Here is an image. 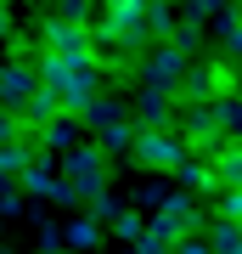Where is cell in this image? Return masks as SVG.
I'll list each match as a JSON object with an SVG mask.
<instances>
[{"label":"cell","mask_w":242,"mask_h":254,"mask_svg":"<svg viewBox=\"0 0 242 254\" xmlns=\"http://www.w3.org/2000/svg\"><path fill=\"white\" fill-rule=\"evenodd\" d=\"M34 73H40V85L56 96V108L79 119L85 113V102H96L101 96V68L90 63V57H51V51H40L34 57Z\"/></svg>","instance_id":"obj_1"},{"label":"cell","mask_w":242,"mask_h":254,"mask_svg":"<svg viewBox=\"0 0 242 254\" xmlns=\"http://www.w3.org/2000/svg\"><path fill=\"white\" fill-rule=\"evenodd\" d=\"M107 175H113V170H107V158H101L96 141H79L73 153L56 158V181H68L79 203H90L96 192H107Z\"/></svg>","instance_id":"obj_2"},{"label":"cell","mask_w":242,"mask_h":254,"mask_svg":"<svg viewBox=\"0 0 242 254\" xmlns=\"http://www.w3.org/2000/svg\"><path fill=\"white\" fill-rule=\"evenodd\" d=\"M130 158H135V170H146V175H175L180 164H186V147H180L175 130H135V141H130Z\"/></svg>","instance_id":"obj_3"},{"label":"cell","mask_w":242,"mask_h":254,"mask_svg":"<svg viewBox=\"0 0 242 254\" xmlns=\"http://www.w3.org/2000/svg\"><path fill=\"white\" fill-rule=\"evenodd\" d=\"M208 226V215L197 209V198H192V192H169V198H163L152 215H146V232H158V237H192V232H203Z\"/></svg>","instance_id":"obj_4"},{"label":"cell","mask_w":242,"mask_h":254,"mask_svg":"<svg viewBox=\"0 0 242 254\" xmlns=\"http://www.w3.org/2000/svg\"><path fill=\"white\" fill-rule=\"evenodd\" d=\"M135 73H141V85H152V91L169 96L175 85H180V73H186V51H175V46H152L135 63Z\"/></svg>","instance_id":"obj_5"},{"label":"cell","mask_w":242,"mask_h":254,"mask_svg":"<svg viewBox=\"0 0 242 254\" xmlns=\"http://www.w3.org/2000/svg\"><path fill=\"white\" fill-rule=\"evenodd\" d=\"M34 40H40L51 57H90V28H85V23H56V17H45Z\"/></svg>","instance_id":"obj_6"},{"label":"cell","mask_w":242,"mask_h":254,"mask_svg":"<svg viewBox=\"0 0 242 254\" xmlns=\"http://www.w3.org/2000/svg\"><path fill=\"white\" fill-rule=\"evenodd\" d=\"M79 141H85V125H79L73 113H56L51 125H40V130H34V147H40V153H51V158L73 153Z\"/></svg>","instance_id":"obj_7"},{"label":"cell","mask_w":242,"mask_h":254,"mask_svg":"<svg viewBox=\"0 0 242 254\" xmlns=\"http://www.w3.org/2000/svg\"><path fill=\"white\" fill-rule=\"evenodd\" d=\"M11 187L28 192V198H51V187H56V158H51V153H34L17 175H11Z\"/></svg>","instance_id":"obj_8"},{"label":"cell","mask_w":242,"mask_h":254,"mask_svg":"<svg viewBox=\"0 0 242 254\" xmlns=\"http://www.w3.org/2000/svg\"><path fill=\"white\" fill-rule=\"evenodd\" d=\"M135 113H141V125H146V130H175V102L163 96V91H152V85L135 96Z\"/></svg>","instance_id":"obj_9"},{"label":"cell","mask_w":242,"mask_h":254,"mask_svg":"<svg viewBox=\"0 0 242 254\" xmlns=\"http://www.w3.org/2000/svg\"><path fill=\"white\" fill-rule=\"evenodd\" d=\"M208 164H214L220 187H242V136H225L214 153H208Z\"/></svg>","instance_id":"obj_10"},{"label":"cell","mask_w":242,"mask_h":254,"mask_svg":"<svg viewBox=\"0 0 242 254\" xmlns=\"http://www.w3.org/2000/svg\"><path fill=\"white\" fill-rule=\"evenodd\" d=\"M141 28H146L152 46H169V34H175V0H146L141 6Z\"/></svg>","instance_id":"obj_11"},{"label":"cell","mask_w":242,"mask_h":254,"mask_svg":"<svg viewBox=\"0 0 242 254\" xmlns=\"http://www.w3.org/2000/svg\"><path fill=\"white\" fill-rule=\"evenodd\" d=\"M169 102H180V108H203V102H214L208 68H186V73H180V85L169 91Z\"/></svg>","instance_id":"obj_12"},{"label":"cell","mask_w":242,"mask_h":254,"mask_svg":"<svg viewBox=\"0 0 242 254\" xmlns=\"http://www.w3.org/2000/svg\"><path fill=\"white\" fill-rule=\"evenodd\" d=\"M214 34H220V57L225 63H242V17H237V6H225L214 17Z\"/></svg>","instance_id":"obj_13"},{"label":"cell","mask_w":242,"mask_h":254,"mask_svg":"<svg viewBox=\"0 0 242 254\" xmlns=\"http://www.w3.org/2000/svg\"><path fill=\"white\" fill-rule=\"evenodd\" d=\"M175 175H180V192H220V175L208 158H186Z\"/></svg>","instance_id":"obj_14"},{"label":"cell","mask_w":242,"mask_h":254,"mask_svg":"<svg viewBox=\"0 0 242 254\" xmlns=\"http://www.w3.org/2000/svg\"><path fill=\"white\" fill-rule=\"evenodd\" d=\"M130 108L124 102H113V96H96V102H85V113H79V125L85 130H107V125H118Z\"/></svg>","instance_id":"obj_15"},{"label":"cell","mask_w":242,"mask_h":254,"mask_svg":"<svg viewBox=\"0 0 242 254\" xmlns=\"http://www.w3.org/2000/svg\"><path fill=\"white\" fill-rule=\"evenodd\" d=\"M203 243H208V254H242V226L214 220V226H203Z\"/></svg>","instance_id":"obj_16"},{"label":"cell","mask_w":242,"mask_h":254,"mask_svg":"<svg viewBox=\"0 0 242 254\" xmlns=\"http://www.w3.org/2000/svg\"><path fill=\"white\" fill-rule=\"evenodd\" d=\"M62 243H68L73 254H90V249L101 243V226H96L90 215H79V220H68V226H62Z\"/></svg>","instance_id":"obj_17"},{"label":"cell","mask_w":242,"mask_h":254,"mask_svg":"<svg viewBox=\"0 0 242 254\" xmlns=\"http://www.w3.org/2000/svg\"><path fill=\"white\" fill-rule=\"evenodd\" d=\"M40 147H34V136H23V141H11V147H0V187H11V175L23 170L28 158H34Z\"/></svg>","instance_id":"obj_18"},{"label":"cell","mask_w":242,"mask_h":254,"mask_svg":"<svg viewBox=\"0 0 242 254\" xmlns=\"http://www.w3.org/2000/svg\"><path fill=\"white\" fill-rule=\"evenodd\" d=\"M96 147H101V158H113V153H130V141H135V119L124 113V119H118V125H107V130H96Z\"/></svg>","instance_id":"obj_19"},{"label":"cell","mask_w":242,"mask_h":254,"mask_svg":"<svg viewBox=\"0 0 242 254\" xmlns=\"http://www.w3.org/2000/svg\"><path fill=\"white\" fill-rule=\"evenodd\" d=\"M107 232H113V237H124V243H135V237L146 232V215H141L135 203H118V215L107 220Z\"/></svg>","instance_id":"obj_20"},{"label":"cell","mask_w":242,"mask_h":254,"mask_svg":"<svg viewBox=\"0 0 242 254\" xmlns=\"http://www.w3.org/2000/svg\"><path fill=\"white\" fill-rule=\"evenodd\" d=\"M214 119H220L225 136H242V96H220L214 102Z\"/></svg>","instance_id":"obj_21"},{"label":"cell","mask_w":242,"mask_h":254,"mask_svg":"<svg viewBox=\"0 0 242 254\" xmlns=\"http://www.w3.org/2000/svg\"><path fill=\"white\" fill-rule=\"evenodd\" d=\"M90 11H96V0H56L51 17H56V23H85V28H90Z\"/></svg>","instance_id":"obj_22"},{"label":"cell","mask_w":242,"mask_h":254,"mask_svg":"<svg viewBox=\"0 0 242 254\" xmlns=\"http://www.w3.org/2000/svg\"><path fill=\"white\" fill-rule=\"evenodd\" d=\"M208 85H214V102L220 96H237V68L231 63H208Z\"/></svg>","instance_id":"obj_23"},{"label":"cell","mask_w":242,"mask_h":254,"mask_svg":"<svg viewBox=\"0 0 242 254\" xmlns=\"http://www.w3.org/2000/svg\"><path fill=\"white\" fill-rule=\"evenodd\" d=\"M197 40H203V23H197V17H180L175 34H169V46H175V51H192Z\"/></svg>","instance_id":"obj_24"},{"label":"cell","mask_w":242,"mask_h":254,"mask_svg":"<svg viewBox=\"0 0 242 254\" xmlns=\"http://www.w3.org/2000/svg\"><path fill=\"white\" fill-rule=\"evenodd\" d=\"M214 198H220V220H237L242 226V187H220Z\"/></svg>","instance_id":"obj_25"},{"label":"cell","mask_w":242,"mask_h":254,"mask_svg":"<svg viewBox=\"0 0 242 254\" xmlns=\"http://www.w3.org/2000/svg\"><path fill=\"white\" fill-rule=\"evenodd\" d=\"M163 198H169V187H163V181H146V187H135L130 203H135V209H158Z\"/></svg>","instance_id":"obj_26"},{"label":"cell","mask_w":242,"mask_h":254,"mask_svg":"<svg viewBox=\"0 0 242 254\" xmlns=\"http://www.w3.org/2000/svg\"><path fill=\"white\" fill-rule=\"evenodd\" d=\"M225 6H231V0H186V17H197V23H203V17H220Z\"/></svg>","instance_id":"obj_27"},{"label":"cell","mask_w":242,"mask_h":254,"mask_svg":"<svg viewBox=\"0 0 242 254\" xmlns=\"http://www.w3.org/2000/svg\"><path fill=\"white\" fill-rule=\"evenodd\" d=\"M11 141H23V125L11 108H0V147H11Z\"/></svg>","instance_id":"obj_28"},{"label":"cell","mask_w":242,"mask_h":254,"mask_svg":"<svg viewBox=\"0 0 242 254\" xmlns=\"http://www.w3.org/2000/svg\"><path fill=\"white\" fill-rule=\"evenodd\" d=\"M130 249H135V254H169V237H158V232H141Z\"/></svg>","instance_id":"obj_29"},{"label":"cell","mask_w":242,"mask_h":254,"mask_svg":"<svg viewBox=\"0 0 242 254\" xmlns=\"http://www.w3.org/2000/svg\"><path fill=\"white\" fill-rule=\"evenodd\" d=\"M169 254H208V243H203V232H192V237H175Z\"/></svg>","instance_id":"obj_30"},{"label":"cell","mask_w":242,"mask_h":254,"mask_svg":"<svg viewBox=\"0 0 242 254\" xmlns=\"http://www.w3.org/2000/svg\"><path fill=\"white\" fill-rule=\"evenodd\" d=\"M17 209H23V192H6V198H0V220H6V215H17Z\"/></svg>","instance_id":"obj_31"},{"label":"cell","mask_w":242,"mask_h":254,"mask_svg":"<svg viewBox=\"0 0 242 254\" xmlns=\"http://www.w3.org/2000/svg\"><path fill=\"white\" fill-rule=\"evenodd\" d=\"M6 34H11V6L0 0V40H6Z\"/></svg>","instance_id":"obj_32"},{"label":"cell","mask_w":242,"mask_h":254,"mask_svg":"<svg viewBox=\"0 0 242 254\" xmlns=\"http://www.w3.org/2000/svg\"><path fill=\"white\" fill-rule=\"evenodd\" d=\"M45 254H73V249H68V243H56V249H45Z\"/></svg>","instance_id":"obj_33"},{"label":"cell","mask_w":242,"mask_h":254,"mask_svg":"<svg viewBox=\"0 0 242 254\" xmlns=\"http://www.w3.org/2000/svg\"><path fill=\"white\" fill-rule=\"evenodd\" d=\"M237 85H242V79H237Z\"/></svg>","instance_id":"obj_34"}]
</instances>
